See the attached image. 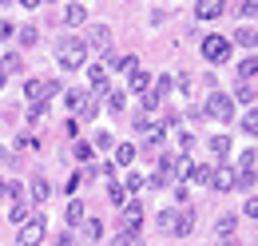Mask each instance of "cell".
<instances>
[{"label":"cell","instance_id":"6da1fadb","mask_svg":"<svg viewBox=\"0 0 258 246\" xmlns=\"http://www.w3.org/2000/svg\"><path fill=\"white\" fill-rule=\"evenodd\" d=\"M56 64H60L64 72L84 68V64H88V48H84V40H80V36H64V40L56 44Z\"/></svg>","mask_w":258,"mask_h":246},{"label":"cell","instance_id":"7a4b0ae2","mask_svg":"<svg viewBox=\"0 0 258 246\" xmlns=\"http://www.w3.org/2000/svg\"><path fill=\"white\" fill-rule=\"evenodd\" d=\"M52 95H64V88L56 80H24V99L28 103H48Z\"/></svg>","mask_w":258,"mask_h":246},{"label":"cell","instance_id":"3957f363","mask_svg":"<svg viewBox=\"0 0 258 246\" xmlns=\"http://www.w3.org/2000/svg\"><path fill=\"white\" fill-rule=\"evenodd\" d=\"M44 234H48V222H44V215H32L20 230H16V246H40L44 242Z\"/></svg>","mask_w":258,"mask_h":246},{"label":"cell","instance_id":"277c9868","mask_svg":"<svg viewBox=\"0 0 258 246\" xmlns=\"http://www.w3.org/2000/svg\"><path fill=\"white\" fill-rule=\"evenodd\" d=\"M203 60L226 64L230 60V40H226V36H203Z\"/></svg>","mask_w":258,"mask_h":246},{"label":"cell","instance_id":"5b68a950","mask_svg":"<svg viewBox=\"0 0 258 246\" xmlns=\"http://www.w3.org/2000/svg\"><path fill=\"white\" fill-rule=\"evenodd\" d=\"M211 119H219V123H226L230 115H234V99L230 95H223V92H211L207 95V107H203Z\"/></svg>","mask_w":258,"mask_h":246},{"label":"cell","instance_id":"8992f818","mask_svg":"<svg viewBox=\"0 0 258 246\" xmlns=\"http://www.w3.org/2000/svg\"><path fill=\"white\" fill-rule=\"evenodd\" d=\"M211 187H215V191H234V187H238V175H234L226 163H219V167H211Z\"/></svg>","mask_w":258,"mask_h":246},{"label":"cell","instance_id":"52a82bcc","mask_svg":"<svg viewBox=\"0 0 258 246\" xmlns=\"http://www.w3.org/2000/svg\"><path fill=\"white\" fill-rule=\"evenodd\" d=\"M143 226V203H127L119 211V230H139Z\"/></svg>","mask_w":258,"mask_h":246},{"label":"cell","instance_id":"ba28073f","mask_svg":"<svg viewBox=\"0 0 258 246\" xmlns=\"http://www.w3.org/2000/svg\"><path fill=\"white\" fill-rule=\"evenodd\" d=\"M223 12H226L223 0H199V4H195V16H199V20H219Z\"/></svg>","mask_w":258,"mask_h":246},{"label":"cell","instance_id":"9c48e42d","mask_svg":"<svg viewBox=\"0 0 258 246\" xmlns=\"http://www.w3.org/2000/svg\"><path fill=\"white\" fill-rule=\"evenodd\" d=\"M127 92H135V95H147V92H151V72L135 68V72L127 76Z\"/></svg>","mask_w":258,"mask_h":246},{"label":"cell","instance_id":"30bf717a","mask_svg":"<svg viewBox=\"0 0 258 246\" xmlns=\"http://www.w3.org/2000/svg\"><path fill=\"white\" fill-rule=\"evenodd\" d=\"M88 84H92L96 95L107 92V68H103V64H88Z\"/></svg>","mask_w":258,"mask_h":246},{"label":"cell","instance_id":"8fae6325","mask_svg":"<svg viewBox=\"0 0 258 246\" xmlns=\"http://www.w3.org/2000/svg\"><path fill=\"white\" fill-rule=\"evenodd\" d=\"M103 68H107V72H119V76H131V72L139 68V60H135V56H107Z\"/></svg>","mask_w":258,"mask_h":246},{"label":"cell","instance_id":"7c38bea8","mask_svg":"<svg viewBox=\"0 0 258 246\" xmlns=\"http://www.w3.org/2000/svg\"><path fill=\"white\" fill-rule=\"evenodd\" d=\"M107 44H111V28L107 24H96L88 32V40H84V48H107Z\"/></svg>","mask_w":258,"mask_h":246},{"label":"cell","instance_id":"4fadbf2b","mask_svg":"<svg viewBox=\"0 0 258 246\" xmlns=\"http://www.w3.org/2000/svg\"><path fill=\"white\" fill-rule=\"evenodd\" d=\"M28 199H32V203H48V199H52V183H48L44 175H36L32 187H28Z\"/></svg>","mask_w":258,"mask_h":246},{"label":"cell","instance_id":"5bb4252c","mask_svg":"<svg viewBox=\"0 0 258 246\" xmlns=\"http://www.w3.org/2000/svg\"><path fill=\"white\" fill-rule=\"evenodd\" d=\"M107 203H111V207H119V211L131 203V195L123 191V183H119V179H111V183H107Z\"/></svg>","mask_w":258,"mask_h":246},{"label":"cell","instance_id":"9a60e30c","mask_svg":"<svg viewBox=\"0 0 258 246\" xmlns=\"http://www.w3.org/2000/svg\"><path fill=\"white\" fill-rule=\"evenodd\" d=\"M64 218H68V226H84V218H88V207H84L80 199H72V203H68V211H64Z\"/></svg>","mask_w":258,"mask_h":246},{"label":"cell","instance_id":"2e32d148","mask_svg":"<svg viewBox=\"0 0 258 246\" xmlns=\"http://www.w3.org/2000/svg\"><path fill=\"white\" fill-rule=\"evenodd\" d=\"M64 103H68V111L80 115V107L88 103V92H84V88H64Z\"/></svg>","mask_w":258,"mask_h":246},{"label":"cell","instance_id":"e0dca14e","mask_svg":"<svg viewBox=\"0 0 258 246\" xmlns=\"http://www.w3.org/2000/svg\"><path fill=\"white\" fill-rule=\"evenodd\" d=\"M191 171H195V163L187 159V155H179V159H175V187H187Z\"/></svg>","mask_w":258,"mask_h":246},{"label":"cell","instance_id":"ac0fdd59","mask_svg":"<svg viewBox=\"0 0 258 246\" xmlns=\"http://www.w3.org/2000/svg\"><path fill=\"white\" fill-rule=\"evenodd\" d=\"M191 230H195V215L187 211V207H183V211H179V218H175V230H171V234H179V238H187Z\"/></svg>","mask_w":258,"mask_h":246},{"label":"cell","instance_id":"d6986e66","mask_svg":"<svg viewBox=\"0 0 258 246\" xmlns=\"http://www.w3.org/2000/svg\"><path fill=\"white\" fill-rule=\"evenodd\" d=\"M234 230H238V218H234V215H223L219 222H215V234H219V238H226V242L234 238Z\"/></svg>","mask_w":258,"mask_h":246},{"label":"cell","instance_id":"ffe728a7","mask_svg":"<svg viewBox=\"0 0 258 246\" xmlns=\"http://www.w3.org/2000/svg\"><path fill=\"white\" fill-rule=\"evenodd\" d=\"M0 72H4V76H16V72H24V56H20V52H8V56L0 60Z\"/></svg>","mask_w":258,"mask_h":246},{"label":"cell","instance_id":"44dd1931","mask_svg":"<svg viewBox=\"0 0 258 246\" xmlns=\"http://www.w3.org/2000/svg\"><path fill=\"white\" fill-rule=\"evenodd\" d=\"M163 135H167V127H163V123H151V131H147L143 147H147V151H159V147H163Z\"/></svg>","mask_w":258,"mask_h":246},{"label":"cell","instance_id":"7402d4cb","mask_svg":"<svg viewBox=\"0 0 258 246\" xmlns=\"http://www.w3.org/2000/svg\"><path fill=\"white\" fill-rule=\"evenodd\" d=\"M254 163H258V151L246 147V151L238 155V171H234V175H254Z\"/></svg>","mask_w":258,"mask_h":246},{"label":"cell","instance_id":"603a6c76","mask_svg":"<svg viewBox=\"0 0 258 246\" xmlns=\"http://www.w3.org/2000/svg\"><path fill=\"white\" fill-rule=\"evenodd\" d=\"M254 72H258V60H254V52H250L246 60H238V80H242V84H250V80H254Z\"/></svg>","mask_w":258,"mask_h":246},{"label":"cell","instance_id":"cb8c5ba5","mask_svg":"<svg viewBox=\"0 0 258 246\" xmlns=\"http://www.w3.org/2000/svg\"><path fill=\"white\" fill-rule=\"evenodd\" d=\"M211 155H215V159H226V155H230V135H211Z\"/></svg>","mask_w":258,"mask_h":246},{"label":"cell","instance_id":"d4e9b609","mask_svg":"<svg viewBox=\"0 0 258 246\" xmlns=\"http://www.w3.org/2000/svg\"><path fill=\"white\" fill-rule=\"evenodd\" d=\"M139 242H143L139 230H115V238H111V246H139Z\"/></svg>","mask_w":258,"mask_h":246},{"label":"cell","instance_id":"484cf974","mask_svg":"<svg viewBox=\"0 0 258 246\" xmlns=\"http://www.w3.org/2000/svg\"><path fill=\"white\" fill-rule=\"evenodd\" d=\"M88 20V8L84 4H68L64 8V24H84Z\"/></svg>","mask_w":258,"mask_h":246},{"label":"cell","instance_id":"4316f807","mask_svg":"<svg viewBox=\"0 0 258 246\" xmlns=\"http://www.w3.org/2000/svg\"><path fill=\"white\" fill-rule=\"evenodd\" d=\"M107 107H111V111H123V103H127V92H123V88H107Z\"/></svg>","mask_w":258,"mask_h":246},{"label":"cell","instance_id":"83f0119b","mask_svg":"<svg viewBox=\"0 0 258 246\" xmlns=\"http://www.w3.org/2000/svg\"><path fill=\"white\" fill-rule=\"evenodd\" d=\"M234 44L246 48V56H250V52H254V28H238L234 32Z\"/></svg>","mask_w":258,"mask_h":246},{"label":"cell","instance_id":"f1b7e54d","mask_svg":"<svg viewBox=\"0 0 258 246\" xmlns=\"http://www.w3.org/2000/svg\"><path fill=\"white\" fill-rule=\"evenodd\" d=\"M8 218H12L16 226H24V222L32 218V211H28V203H12V211H8Z\"/></svg>","mask_w":258,"mask_h":246},{"label":"cell","instance_id":"f546056e","mask_svg":"<svg viewBox=\"0 0 258 246\" xmlns=\"http://www.w3.org/2000/svg\"><path fill=\"white\" fill-rule=\"evenodd\" d=\"M131 159H135V147H131V143H119V147H115V159H111V163H115V167H127Z\"/></svg>","mask_w":258,"mask_h":246},{"label":"cell","instance_id":"4dcf8cb0","mask_svg":"<svg viewBox=\"0 0 258 246\" xmlns=\"http://www.w3.org/2000/svg\"><path fill=\"white\" fill-rule=\"evenodd\" d=\"M72 155H76V159H80V163H88V159H92V155H96V147H92V143H88V139H76V147H72Z\"/></svg>","mask_w":258,"mask_h":246},{"label":"cell","instance_id":"1f68e13d","mask_svg":"<svg viewBox=\"0 0 258 246\" xmlns=\"http://www.w3.org/2000/svg\"><path fill=\"white\" fill-rule=\"evenodd\" d=\"M96 115H99V99H92V95H88V103L80 107V119H76V123H88V119H96Z\"/></svg>","mask_w":258,"mask_h":246},{"label":"cell","instance_id":"d6a6232c","mask_svg":"<svg viewBox=\"0 0 258 246\" xmlns=\"http://www.w3.org/2000/svg\"><path fill=\"white\" fill-rule=\"evenodd\" d=\"M16 36H20V48H32L36 40H40V28H32V24H24V28L16 32Z\"/></svg>","mask_w":258,"mask_h":246},{"label":"cell","instance_id":"836d02e7","mask_svg":"<svg viewBox=\"0 0 258 246\" xmlns=\"http://www.w3.org/2000/svg\"><path fill=\"white\" fill-rule=\"evenodd\" d=\"M234 99H238V103H246V107H254V84H238Z\"/></svg>","mask_w":258,"mask_h":246},{"label":"cell","instance_id":"e575fe53","mask_svg":"<svg viewBox=\"0 0 258 246\" xmlns=\"http://www.w3.org/2000/svg\"><path fill=\"white\" fill-rule=\"evenodd\" d=\"M84 234H88V242H96L99 234H103V222L99 218H84Z\"/></svg>","mask_w":258,"mask_h":246},{"label":"cell","instance_id":"d590c367","mask_svg":"<svg viewBox=\"0 0 258 246\" xmlns=\"http://www.w3.org/2000/svg\"><path fill=\"white\" fill-rule=\"evenodd\" d=\"M175 218H179V211H159V218H155V222H159V230H167V234H171V230H175Z\"/></svg>","mask_w":258,"mask_h":246},{"label":"cell","instance_id":"8d00e7d4","mask_svg":"<svg viewBox=\"0 0 258 246\" xmlns=\"http://www.w3.org/2000/svg\"><path fill=\"white\" fill-rule=\"evenodd\" d=\"M171 88H175V80H171V76H159V80H155V99H163V95H171Z\"/></svg>","mask_w":258,"mask_h":246},{"label":"cell","instance_id":"74e56055","mask_svg":"<svg viewBox=\"0 0 258 246\" xmlns=\"http://www.w3.org/2000/svg\"><path fill=\"white\" fill-rule=\"evenodd\" d=\"M143 187H151V191H163V187H171V179H167V175H159V171H151V175L143 179Z\"/></svg>","mask_w":258,"mask_h":246},{"label":"cell","instance_id":"f35d334b","mask_svg":"<svg viewBox=\"0 0 258 246\" xmlns=\"http://www.w3.org/2000/svg\"><path fill=\"white\" fill-rule=\"evenodd\" d=\"M191 179H195L199 187H211V163H203V167H195V171H191Z\"/></svg>","mask_w":258,"mask_h":246},{"label":"cell","instance_id":"ab89813d","mask_svg":"<svg viewBox=\"0 0 258 246\" xmlns=\"http://www.w3.org/2000/svg\"><path fill=\"white\" fill-rule=\"evenodd\" d=\"M4 195H8L12 203H24V195H28V191H24V183H4Z\"/></svg>","mask_w":258,"mask_h":246},{"label":"cell","instance_id":"60d3db41","mask_svg":"<svg viewBox=\"0 0 258 246\" xmlns=\"http://www.w3.org/2000/svg\"><path fill=\"white\" fill-rule=\"evenodd\" d=\"M238 127H242L246 135H254V131H258V115H254V107H246V115H242V123H238Z\"/></svg>","mask_w":258,"mask_h":246},{"label":"cell","instance_id":"b9f144b4","mask_svg":"<svg viewBox=\"0 0 258 246\" xmlns=\"http://www.w3.org/2000/svg\"><path fill=\"white\" fill-rule=\"evenodd\" d=\"M151 115H147V111H139V115H135V123H131V127H135V131H143V135H147V131H151Z\"/></svg>","mask_w":258,"mask_h":246},{"label":"cell","instance_id":"7bdbcfd3","mask_svg":"<svg viewBox=\"0 0 258 246\" xmlns=\"http://www.w3.org/2000/svg\"><path fill=\"white\" fill-rule=\"evenodd\" d=\"M44 115H48V103H32L28 107V123H40Z\"/></svg>","mask_w":258,"mask_h":246},{"label":"cell","instance_id":"ee69618b","mask_svg":"<svg viewBox=\"0 0 258 246\" xmlns=\"http://www.w3.org/2000/svg\"><path fill=\"white\" fill-rule=\"evenodd\" d=\"M191 147H195V135L191 131H179V155H187Z\"/></svg>","mask_w":258,"mask_h":246},{"label":"cell","instance_id":"f6af8a7d","mask_svg":"<svg viewBox=\"0 0 258 246\" xmlns=\"http://www.w3.org/2000/svg\"><path fill=\"white\" fill-rule=\"evenodd\" d=\"M123 191H143V175H127V179H123Z\"/></svg>","mask_w":258,"mask_h":246},{"label":"cell","instance_id":"bcb514c9","mask_svg":"<svg viewBox=\"0 0 258 246\" xmlns=\"http://www.w3.org/2000/svg\"><path fill=\"white\" fill-rule=\"evenodd\" d=\"M254 12H258V4H254V0H242V4H238V16H242V20H250Z\"/></svg>","mask_w":258,"mask_h":246},{"label":"cell","instance_id":"7dc6e473","mask_svg":"<svg viewBox=\"0 0 258 246\" xmlns=\"http://www.w3.org/2000/svg\"><path fill=\"white\" fill-rule=\"evenodd\" d=\"M115 139H111V131H96V139H92V147H111Z\"/></svg>","mask_w":258,"mask_h":246},{"label":"cell","instance_id":"c3c4849f","mask_svg":"<svg viewBox=\"0 0 258 246\" xmlns=\"http://www.w3.org/2000/svg\"><path fill=\"white\" fill-rule=\"evenodd\" d=\"M80 187H84V171H76V175H72V179H68V195H76V191H80Z\"/></svg>","mask_w":258,"mask_h":246},{"label":"cell","instance_id":"681fc988","mask_svg":"<svg viewBox=\"0 0 258 246\" xmlns=\"http://www.w3.org/2000/svg\"><path fill=\"white\" fill-rule=\"evenodd\" d=\"M139 99H143V111H147V115H151V111H155V107L163 103V99H155L151 92H147V95H139Z\"/></svg>","mask_w":258,"mask_h":246},{"label":"cell","instance_id":"f907efd6","mask_svg":"<svg viewBox=\"0 0 258 246\" xmlns=\"http://www.w3.org/2000/svg\"><path fill=\"white\" fill-rule=\"evenodd\" d=\"M12 36H16V28H12L8 20H0V40H12Z\"/></svg>","mask_w":258,"mask_h":246},{"label":"cell","instance_id":"816d5d0a","mask_svg":"<svg viewBox=\"0 0 258 246\" xmlns=\"http://www.w3.org/2000/svg\"><path fill=\"white\" fill-rule=\"evenodd\" d=\"M16 147H20V151H24V147H36V139L32 135H16Z\"/></svg>","mask_w":258,"mask_h":246},{"label":"cell","instance_id":"f5cc1de1","mask_svg":"<svg viewBox=\"0 0 258 246\" xmlns=\"http://www.w3.org/2000/svg\"><path fill=\"white\" fill-rule=\"evenodd\" d=\"M64 135H72V139H76V135H80V123L68 119V123H64Z\"/></svg>","mask_w":258,"mask_h":246},{"label":"cell","instance_id":"db71d44e","mask_svg":"<svg viewBox=\"0 0 258 246\" xmlns=\"http://www.w3.org/2000/svg\"><path fill=\"white\" fill-rule=\"evenodd\" d=\"M56 246H76V238H72V234L64 230V234H56Z\"/></svg>","mask_w":258,"mask_h":246},{"label":"cell","instance_id":"11a10c76","mask_svg":"<svg viewBox=\"0 0 258 246\" xmlns=\"http://www.w3.org/2000/svg\"><path fill=\"white\" fill-rule=\"evenodd\" d=\"M0 88H4V72H0Z\"/></svg>","mask_w":258,"mask_h":246},{"label":"cell","instance_id":"9f6ffc18","mask_svg":"<svg viewBox=\"0 0 258 246\" xmlns=\"http://www.w3.org/2000/svg\"><path fill=\"white\" fill-rule=\"evenodd\" d=\"M0 195H4V179H0Z\"/></svg>","mask_w":258,"mask_h":246},{"label":"cell","instance_id":"6f0895ef","mask_svg":"<svg viewBox=\"0 0 258 246\" xmlns=\"http://www.w3.org/2000/svg\"><path fill=\"white\" fill-rule=\"evenodd\" d=\"M223 246H234V242H223Z\"/></svg>","mask_w":258,"mask_h":246}]
</instances>
